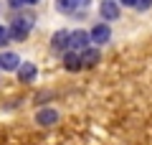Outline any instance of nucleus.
<instances>
[{"mask_svg":"<svg viewBox=\"0 0 152 145\" xmlns=\"http://www.w3.org/2000/svg\"><path fill=\"white\" fill-rule=\"evenodd\" d=\"M56 8L61 13H74V8H79V0H56Z\"/></svg>","mask_w":152,"mask_h":145,"instance_id":"9b49d317","label":"nucleus"},{"mask_svg":"<svg viewBox=\"0 0 152 145\" xmlns=\"http://www.w3.org/2000/svg\"><path fill=\"white\" fill-rule=\"evenodd\" d=\"M134 8L145 13V10H150V8H152V0H137V3H134Z\"/></svg>","mask_w":152,"mask_h":145,"instance_id":"ddd939ff","label":"nucleus"},{"mask_svg":"<svg viewBox=\"0 0 152 145\" xmlns=\"http://www.w3.org/2000/svg\"><path fill=\"white\" fill-rule=\"evenodd\" d=\"M89 46H91V33L89 31H81V28H79V31H71V38H69L71 51H79V54H81L84 48H89Z\"/></svg>","mask_w":152,"mask_h":145,"instance_id":"f03ea898","label":"nucleus"},{"mask_svg":"<svg viewBox=\"0 0 152 145\" xmlns=\"http://www.w3.org/2000/svg\"><path fill=\"white\" fill-rule=\"evenodd\" d=\"M18 66H20V59H18V54H13V51H3V54H0V69H5V71H15Z\"/></svg>","mask_w":152,"mask_h":145,"instance_id":"9d476101","label":"nucleus"},{"mask_svg":"<svg viewBox=\"0 0 152 145\" xmlns=\"http://www.w3.org/2000/svg\"><path fill=\"white\" fill-rule=\"evenodd\" d=\"M137 0H119V5H127V8H134Z\"/></svg>","mask_w":152,"mask_h":145,"instance_id":"2eb2a0df","label":"nucleus"},{"mask_svg":"<svg viewBox=\"0 0 152 145\" xmlns=\"http://www.w3.org/2000/svg\"><path fill=\"white\" fill-rule=\"evenodd\" d=\"M15 74H18V81H23V84H31V81L38 76V66L31 64V61H20V66L15 69Z\"/></svg>","mask_w":152,"mask_h":145,"instance_id":"0eeeda50","label":"nucleus"},{"mask_svg":"<svg viewBox=\"0 0 152 145\" xmlns=\"http://www.w3.org/2000/svg\"><path fill=\"white\" fill-rule=\"evenodd\" d=\"M61 61H64V69L66 71H79V69H84V64H81V54L79 51H66V54H61Z\"/></svg>","mask_w":152,"mask_h":145,"instance_id":"1a4fd4ad","label":"nucleus"},{"mask_svg":"<svg viewBox=\"0 0 152 145\" xmlns=\"http://www.w3.org/2000/svg\"><path fill=\"white\" fill-rule=\"evenodd\" d=\"M36 122L41 125V127H53V125L58 122V109L56 107H38Z\"/></svg>","mask_w":152,"mask_h":145,"instance_id":"20e7f679","label":"nucleus"},{"mask_svg":"<svg viewBox=\"0 0 152 145\" xmlns=\"http://www.w3.org/2000/svg\"><path fill=\"white\" fill-rule=\"evenodd\" d=\"M10 8H20V5H26V0H5Z\"/></svg>","mask_w":152,"mask_h":145,"instance_id":"4468645a","label":"nucleus"},{"mask_svg":"<svg viewBox=\"0 0 152 145\" xmlns=\"http://www.w3.org/2000/svg\"><path fill=\"white\" fill-rule=\"evenodd\" d=\"M119 13H122V8H119V3H114V0H102V3H99V16L107 23L119 21Z\"/></svg>","mask_w":152,"mask_h":145,"instance_id":"39448f33","label":"nucleus"},{"mask_svg":"<svg viewBox=\"0 0 152 145\" xmlns=\"http://www.w3.org/2000/svg\"><path fill=\"white\" fill-rule=\"evenodd\" d=\"M41 0H26V5H38Z\"/></svg>","mask_w":152,"mask_h":145,"instance_id":"dca6fc26","label":"nucleus"},{"mask_svg":"<svg viewBox=\"0 0 152 145\" xmlns=\"http://www.w3.org/2000/svg\"><path fill=\"white\" fill-rule=\"evenodd\" d=\"M31 28H33V18L31 16H18L15 21H13V26H10L13 41H26L28 33H31Z\"/></svg>","mask_w":152,"mask_h":145,"instance_id":"f257e3e1","label":"nucleus"},{"mask_svg":"<svg viewBox=\"0 0 152 145\" xmlns=\"http://www.w3.org/2000/svg\"><path fill=\"white\" fill-rule=\"evenodd\" d=\"M89 33H91V43H96V46H104V43L112 41V28H109L107 21L96 23V26H94Z\"/></svg>","mask_w":152,"mask_h":145,"instance_id":"7ed1b4c3","label":"nucleus"},{"mask_svg":"<svg viewBox=\"0 0 152 145\" xmlns=\"http://www.w3.org/2000/svg\"><path fill=\"white\" fill-rule=\"evenodd\" d=\"M99 59H102V51H99L96 43L81 51V64H84V69H94V66L99 64Z\"/></svg>","mask_w":152,"mask_h":145,"instance_id":"6e6552de","label":"nucleus"},{"mask_svg":"<svg viewBox=\"0 0 152 145\" xmlns=\"http://www.w3.org/2000/svg\"><path fill=\"white\" fill-rule=\"evenodd\" d=\"M69 38H71V31H56L53 36H51V51L53 54H66L69 51Z\"/></svg>","mask_w":152,"mask_h":145,"instance_id":"423d86ee","label":"nucleus"},{"mask_svg":"<svg viewBox=\"0 0 152 145\" xmlns=\"http://www.w3.org/2000/svg\"><path fill=\"white\" fill-rule=\"evenodd\" d=\"M10 41H13V36H10V26H0V48L8 46Z\"/></svg>","mask_w":152,"mask_h":145,"instance_id":"f8f14e48","label":"nucleus"}]
</instances>
